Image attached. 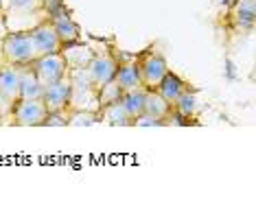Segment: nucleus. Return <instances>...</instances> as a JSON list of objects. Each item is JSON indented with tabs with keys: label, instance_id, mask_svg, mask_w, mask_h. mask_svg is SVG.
Returning <instances> with one entry per match:
<instances>
[{
	"label": "nucleus",
	"instance_id": "nucleus-8",
	"mask_svg": "<svg viewBox=\"0 0 256 214\" xmlns=\"http://www.w3.org/2000/svg\"><path fill=\"white\" fill-rule=\"evenodd\" d=\"M256 0H234L228 9V24L236 33H250L254 28Z\"/></svg>",
	"mask_w": 256,
	"mask_h": 214
},
{
	"label": "nucleus",
	"instance_id": "nucleus-19",
	"mask_svg": "<svg viewBox=\"0 0 256 214\" xmlns=\"http://www.w3.org/2000/svg\"><path fill=\"white\" fill-rule=\"evenodd\" d=\"M173 112L180 114V116H184L186 120L193 118L195 112H197V94H195V90H190V88L186 90L184 94L173 103Z\"/></svg>",
	"mask_w": 256,
	"mask_h": 214
},
{
	"label": "nucleus",
	"instance_id": "nucleus-23",
	"mask_svg": "<svg viewBox=\"0 0 256 214\" xmlns=\"http://www.w3.org/2000/svg\"><path fill=\"white\" fill-rule=\"evenodd\" d=\"M42 2V7L46 13H50V11H55V9H60L62 4H64V0H40Z\"/></svg>",
	"mask_w": 256,
	"mask_h": 214
},
{
	"label": "nucleus",
	"instance_id": "nucleus-22",
	"mask_svg": "<svg viewBox=\"0 0 256 214\" xmlns=\"http://www.w3.org/2000/svg\"><path fill=\"white\" fill-rule=\"evenodd\" d=\"M42 127H68V109H64V112H48Z\"/></svg>",
	"mask_w": 256,
	"mask_h": 214
},
{
	"label": "nucleus",
	"instance_id": "nucleus-11",
	"mask_svg": "<svg viewBox=\"0 0 256 214\" xmlns=\"http://www.w3.org/2000/svg\"><path fill=\"white\" fill-rule=\"evenodd\" d=\"M116 55H118V70L114 74V81L118 83V88L123 92L142 88V81H140V74H138L134 57H127L120 53V50H116Z\"/></svg>",
	"mask_w": 256,
	"mask_h": 214
},
{
	"label": "nucleus",
	"instance_id": "nucleus-6",
	"mask_svg": "<svg viewBox=\"0 0 256 214\" xmlns=\"http://www.w3.org/2000/svg\"><path fill=\"white\" fill-rule=\"evenodd\" d=\"M31 68H33V72H36V77L40 79V83H42L44 88L57 83V81L68 74V66H66V59H64L62 50L60 53L40 55L38 59L31 63Z\"/></svg>",
	"mask_w": 256,
	"mask_h": 214
},
{
	"label": "nucleus",
	"instance_id": "nucleus-16",
	"mask_svg": "<svg viewBox=\"0 0 256 214\" xmlns=\"http://www.w3.org/2000/svg\"><path fill=\"white\" fill-rule=\"evenodd\" d=\"M98 116L106 125H112V127H132V116L125 112L123 103L116 101V103H108L98 109Z\"/></svg>",
	"mask_w": 256,
	"mask_h": 214
},
{
	"label": "nucleus",
	"instance_id": "nucleus-12",
	"mask_svg": "<svg viewBox=\"0 0 256 214\" xmlns=\"http://www.w3.org/2000/svg\"><path fill=\"white\" fill-rule=\"evenodd\" d=\"M68 98H70V77L68 74L57 81V83L44 88V94H42V101L48 112H64V109H68Z\"/></svg>",
	"mask_w": 256,
	"mask_h": 214
},
{
	"label": "nucleus",
	"instance_id": "nucleus-1",
	"mask_svg": "<svg viewBox=\"0 0 256 214\" xmlns=\"http://www.w3.org/2000/svg\"><path fill=\"white\" fill-rule=\"evenodd\" d=\"M70 77V98H68V112H98V88L86 68L68 70Z\"/></svg>",
	"mask_w": 256,
	"mask_h": 214
},
{
	"label": "nucleus",
	"instance_id": "nucleus-20",
	"mask_svg": "<svg viewBox=\"0 0 256 214\" xmlns=\"http://www.w3.org/2000/svg\"><path fill=\"white\" fill-rule=\"evenodd\" d=\"M120 96H123V90L118 88V83H116L114 79L108 81V83H103L101 88H98V103H101V107L108 105V103L120 101Z\"/></svg>",
	"mask_w": 256,
	"mask_h": 214
},
{
	"label": "nucleus",
	"instance_id": "nucleus-21",
	"mask_svg": "<svg viewBox=\"0 0 256 214\" xmlns=\"http://www.w3.org/2000/svg\"><path fill=\"white\" fill-rule=\"evenodd\" d=\"M101 120L98 112H68V127H90Z\"/></svg>",
	"mask_w": 256,
	"mask_h": 214
},
{
	"label": "nucleus",
	"instance_id": "nucleus-15",
	"mask_svg": "<svg viewBox=\"0 0 256 214\" xmlns=\"http://www.w3.org/2000/svg\"><path fill=\"white\" fill-rule=\"evenodd\" d=\"M44 85L33 72L31 63L28 66H20V98H42Z\"/></svg>",
	"mask_w": 256,
	"mask_h": 214
},
{
	"label": "nucleus",
	"instance_id": "nucleus-18",
	"mask_svg": "<svg viewBox=\"0 0 256 214\" xmlns=\"http://www.w3.org/2000/svg\"><path fill=\"white\" fill-rule=\"evenodd\" d=\"M144 94H147V90L138 88V90L123 92V96H120V103H123L125 112L132 116V120L142 114V109H144Z\"/></svg>",
	"mask_w": 256,
	"mask_h": 214
},
{
	"label": "nucleus",
	"instance_id": "nucleus-24",
	"mask_svg": "<svg viewBox=\"0 0 256 214\" xmlns=\"http://www.w3.org/2000/svg\"><path fill=\"white\" fill-rule=\"evenodd\" d=\"M0 13H4V0H0Z\"/></svg>",
	"mask_w": 256,
	"mask_h": 214
},
{
	"label": "nucleus",
	"instance_id": "nucleus-14",
	"mask_svg": "<svg viewBox=\"0 0 256 214\" xmlns=\"http://www.w3.org/2000/svg\"><path fill=\"white\" fill-rule=\"evenodd\" d=\"M188 88H190V85L186 83V81H184L182 77H180V74H176L173 70H168V72L164 74V79L160 81V85L156 88V92H158V94H160L162 98H164L168 105L173 107V103H176L178 98L182 96Z\"/></svg>",
	"mask_w": 256,
	"mask_h": 214
},
{
	"label": "nucleus",
	"instance_id": "nucleus-7",
	"mask_svg": "<svg viewBox=\"0 0 256 214\" xmlns=\"http://www.w3.org/2000/svg\"><path fill=\"white\" fill-rule=\"evenodd\" d=\"M86 70H88L90 79L94 81L96 88L112 81L116 70H118V55H116V50H101V53L94 50V57L86 66Z\"/></svg>",
	"mask_w": 256,
	"mask_h": 214
},
{
	"label": "nucleus",
	"instance_id": "nucleus-13",
	"mask_svg": "<svg viewBox=\"0 0 256 214\" xmlns=\"http://www.w3.org/2000/svg\"><path fill=\"white\" fill-rule=\"evenodd\" d=\"M62 55L66 59L68 70H79V68H86L90 63V59L94 57V50L88 44H81V39H79L74 44L62 46Z\"/></svg>",
	"mask_w": 256,
	"mask_h": 214
},
{
	"label": "nucleus",
	"instance_id": "nucleus-17",
	"mask_svg": "<svg viewBox=\"0 0 256 214\" xmlns=\"http://www.w3.org/2000/svg\"><path fill=\"white\" fill-rule=\"evenodd\" d=\"M171 105L162 98L156 90H147V94H144V109L142 112L144 114H149V116H154V118H158L162 120V123L166 125V116L171 114Z\"/></svg>",
	"mask_w": 256,
	"mask_h": 214
},
{
	"label": "nucleus",
	"instance_id": "nucleus-2",
	"mask_svg": "<svg viewBox=\"0 0 256 214\" xmlns=\"http://www.w3.org/2000/svg\"><path fill=\"white\" fill-rule=\"evenodd\" d=\"M0 57L4 63L14 66H28L38 59V48L31 31H9L0 42Z\"/></svg>",
	"mask_w": 256,
	"mask_h": 214
},
{
	"label": "nucleus",
	"instance_id": "nucleus-3",
	"mask_svg": "<svg viewBox=\"0 0 256 214\" xmlns=\"http://www.w3.org/2000/svg\"><path fill=\"white\" fill-rule=\"evenodd\" d=\"M134 61H136V68H138V74H140L144 90H156L160 85V81L164 79V74L171 70L164 55L158 53L154 46L140 50V53L134 57Z\"/></svg>",
	"mask_w": 256,
	"mask_h": 214
},
{
	"label": "nucleus",
	"instance_id": "nucleus-5",
	"mask_svg": "<svg viewBox=\"0 0 256 214\" xmlns=\"http://www.w3.org/2000/svg\"><path fill=\"white\" fill-rule=\"evenodd\" d=\"M46 109L42 98H20L11 112V125L16 127H42L46 120Z\"/></svg>",
	"mask_w": 256,
	"mask_h": 214
},
{
	"label": "nucleus",
	"instance_id": "nucleus-10",
	"mask_svg": "<svg viewBox=\"0 0 256 214\" xmlns=\"http://www.w3.org/2000/svg\"><path fill=\"white\" fill-rule=\"evenodd\" d=\"M31 35H33V42H36L38 55L60 53V50H62V39H60V35H57L55 26L50 24L48 18L33 26L31 28Z\"/></svg>",
	"mask_w": 256,
	"mask_h": 214
},
{
	"label": "nucleus",
	"instance_id": "nucleus-4",
	"mask_svg": "<svg viewBox=\"0 0 256 214\" xmlns=\"http://www.w3.org/2000/svg\"><path fill=\"white\" fill-rule=\"evenodd\" d=\"M20 101V66H0V120H11L16 103Z\"/></svg>",
	"mask_w": 256,
	"mask_h": 214
},
{
	"label": "nucleus",
	"instance_id": "nucleus-9",
	"mask_svg": "<svg viewBox=\"0 0 256 214\" xmlns=\"http://www.w3.org/2000/svg\"><path fill=\"white\" fill-rule=\"evenodd\" d=\"M48 20H50V24L55 26L57 35H60V39H62V46L74 44V42H79V39H81V26L72 20V15L68 13V9L64 7V4L60 9L50 11Z\"/></svg>",
	"mask_w": 256,
	"mask_h": 214
}]
</instances>
